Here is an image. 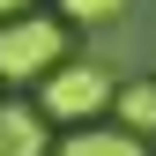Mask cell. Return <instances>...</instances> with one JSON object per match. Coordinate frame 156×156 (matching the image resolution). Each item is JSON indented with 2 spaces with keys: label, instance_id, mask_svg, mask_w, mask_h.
Returning a JSON list of instances; mask_svg holds the SVG:
<instances>
[{
  "label": "cell",
  "instance_id": "6da1fadb",
  "mask_svg": "<svg viewBox=\"0 0 156 156\" xmlns=\"http://www.w3.org/2000/svg\"><path fill=\"white\" fill-rule=\"evenodd\" d=\"M60 60H67L60 15H8L0 23V82H45Z\"/></svg>",
  "mask_w": 156,
  "mask_h": 156
},
{
  "label": "cell",
  "instance_id": "7a4b0ae2",
  "mask_svg": "<svg viewBox=\"0 0 156 156\" xmlns=\"http://www.w3.org/2000/svg\"><path fill=\"white\" fill-rule=\"evenodd\" d=\"M112 104V74L97 60H60L37 82V119H60V126H89L97 112Z\"/></svg>",
  "mask_w": 156,
  "mask_h": 156
},
{
  "label": "cell",
  "instance_id": "3957f363",
  "mask_svg": "<svg viewBox=\"0 0 156 156\" xmlns=\"http://www.w3.org/2000/svg\"><path fill=\"white\" fill-rule=\"evenodd\" d=\"M52 156H149V149H141V134H126V126H74Z\"/></svg>",
  "mask_w": 156,
  "mask_h": 156
},
{
  "label": "cell",
  "instance_id": "277c9868",
  "mask_svg": "<svg viewBox=\"0 0 156 156\" xmlns=\"http://www.w3.org/2000/svg\"><path fill=\"white\" fill-rule=\"evenodd\" d=\"M0 156H52L45 149V119L30 104H0Z\"/></svg>",
  "mask_w": 156,
  "mask_h": 156
},
{
  "label": "cell",
  "instance_id": "5b68a950",
  "mask_svg": "<svg viewBox=\"0 0 156 156\" xmlns=\"http://www.w3.org/2000/svg\"><path fill=\"white\" fill-rule=\"evenodd\" d=\"M112 104H119V126H126V134H156V82L112 89Z\"/></svg>",
  "mask_w": 156,
  "mask_h": 156
},
{
  "label": "cell",
  "instance_id": "8992f818",
  "mask_svg": "<svg viewBox=\"0 0 156 156\" xmlns=\"http://www.w3.org/2000/svg\"><path fill=\"white\" fill-rule=\"evenodd\" d=\"M119 8H126V0H60V15H67V23H112Z\"/></svg>",
  "mask_w": 156,
  "mask_h": 156
},
{
  "label": "cell",
  "instance_id": "52a82bcc",
  "mask_svg": "<svg viewBox=\"0 0 156 156\" xmlns=\"http://www.w3.org/2000/svg\"><path fill=\"white\" fill-rule=\"evenodd\" d=\"M37 0H0V23H8V15H30Z\"/></svg>",
  "mask_w": 156,
  "mask_h": 156
}]
</instances>
